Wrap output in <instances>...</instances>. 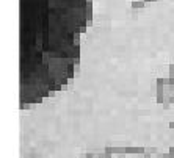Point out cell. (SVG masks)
I'll return each mask as SVG.
<instances>
[{
	"instance_id": "1",
	"label": "cell",
	"mask_w": 174,
	"mask_h": 158,
	"mask_svg": "<svg viewBox=\"0 0 174 158\" xmlns=\"http://www.w3.org/2000/svg\"><path fill=\"white\" fill-rule=\"evenodd\" d=\"M91 19V0H20V95L28 94L19 103H39L72 80Z\"/></svg>"
},
{
	"instance_id": "2",
	"label": "cell",
	"mask_w": 174,
	"mask_h": 158,
	"mask_svg": "<svg viewBox=\"0 0 174 158\" xmlns=\"http://www.w3.org/2000/svg\"><path fill=\"white\" fill-rule=\"evenodd\" d=\"M144 149H146V147H143V145H127V147H126V153H132V155H143Z\"/></svg>"
},
{
	"instance_id": "3",
	"label": "cell",
	"mask_w": 174,
	"mask_h": 158,
	"mask_svg": "<svg viewBox=\"0 0 174 158\" xmlns=\"http://www.w3.org/2000/svg\"><path fill=\"white\" fill-rule=\"evenodd\" d=\"M155 86H166V78L157 77L155 78Z\"/></svg>"
},
{
	"instance_id": "4",
	"label": "cell",
	"mask_w": 174,
	"mask_h": 158,
	"mask_svg": "<svg viewBox=\"0 0 174 158\" xmlns=\"http://www.w3.org/2000/svg\"><path fill=\"white\" fill-rule=\"evenodd\" d=\"M144 150H146V152H149V153H152V155H155V153L159 152V149H157V147H146Z\"/></svg>"
},
{
	"instance_id": "5",
	"label": "cell",
	"mask_w": 174,
	"mask_h": 158,
	"mask_svg": "<svg viewBox=\"0 0 174 158\" xmlns=\"http://www.w3.org/2000/svg\"><path fill=\"white\" fill-rule=\"evenodd\" d=\"M144 2H132V8H143Z\"/></svg>"
},
{
	"instance_id": "6",
	"label": "cell",
	"mask_w": 174,
	"mask_h": 158,
	"mask_svg": "<svg viewBox=\"0 0 174 158\" xmlns=\"http://www.w3.org/2000/svg\"><path fill=\"white\" fill-rule=\"evenodd\" d=\"M174 85V77L173 75H168L166 78V86H173Z\"/></svg>"
},
{
	"instance_id": "7",
	"label": "cell",
	"mask_w": 174,
	"mask_h": 158,
	"mask_svg": "<svg viewBox=\"0 0 174 158\" xmlns=\"http://www.w3.org/2000/svg\"><path fill=\"white\" fill-rule=\"evenodd\" d=\"M168 75H174V63L168 66Z\"/></svg>"
},
{
	"instance_id": "8",
	"label": "cell",
	"mask_w": 174,
	"mask_h": 158,
	"mask_svg": "<svg viewBox=\"0 0 174 158\" xmlns=\"http://www.w3.org/2000/svg\"><path fill=\"white\" fill-rule=\"evenodd\" d=\"M168 157H169V158H174V145L168 149Z\"/></svg>"
},
{
	"instance_id": "9",
	"label": "cell",
	"mask_w": 174,
	"mask_h": 158,
	"mask_svg": "<svg viewBox=\"0 0 174 158\" xmlns=\"http://www.w3.org/2000/svg\"><path fill=\"white\" fill-rule=\"evenodd\" d=\"M161 105H163V108H165V110H168V108H169V105H171V103H169V100H168V99H165V102L161 103Z\"/></svg>"
},
{
	"instance_id": "10",
	"label": "cell",
	"mask_w": 174,
	"mask_h": 158,
	"mask_svg": "<svg viewBox=\"0 0 174 158\" xmlns=\"http://www.w3.org/2000/svg\"><path fill=\"white\" fill-rule=\"evenodd\" d=\"M143 158H154V155H152V153H149V152H146V150H144V152H143Z\"/></svg>"
},
{
	"instance_id": "11",
	"label": "cell",
	"mask_w": 174,
	"mask_h": 158,
	"mask_svg": "<svg viewBox=\"0 0 174 158\" xmlns=\"http://www.w3.org/2000/svg\"><path fill=\"white\" fill-rule=\"evenodd\" d=\"M86 158H96V153L94 152H86Z\"/></svg>"
},
{
	"instance_id": "12",
	"label": "cell",
	"mask_w": 174,
	"mask_h": 158,
	"mask_svg": "<svg viewBox=\"0 0 174 158\" xmlns=\"http://www.w3.org/2000/svg\"><path fill=\"white\" fill-rule=\"evenodd\" d=\"M78 158H86V153H80V155H78Z\"/></svg>"
},
{
	"instance_id": "13",
	"label": "cell",
	"mask_w": 174,
	"mask_h": 158,
	"mask_svg": "<svg viewBox=\"0 0 174 158\" xmlns=\"http://www.w3.org/2000/svg\"><path fill=\"white\" fill-rule=\"evenodd\" d=\"M169 128H174V122H169V125H168Z\"/></svg>"
},
{
	"instance_id": "14",
	"label": "cell",
	"mask_w": 174,
	"mask_h": 158,
	"mask_svg": "<svg viewBox=\"0 0 174 158\" xmlns=\"http://www.w3.org/2000/svg\"><path fill=\"white\" fill-rule=\"evenodd\" d=\"M140 158H143V155H141V157H140Z\"/></svg>"
}]
</instances>
